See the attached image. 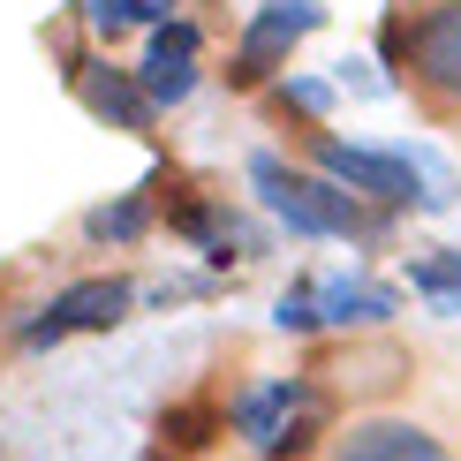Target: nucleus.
Returning a JSON list of instances; mask_svg holds the SVG:
<instances>
[{"label": "nucleus", "instance_id": "1", "mask_svg": "<svg viewBox=\"0 0 461 461\" xmlns=\"http://www.w3.org/2000/svg\"><path fill=\"white\" fill-rule=\"evenodd\" d=\"M311 159H318V175H333L348 197L424 204V212H447V204H454L447 159H438V151H424V144H340V137H318Z\"/></svg>", "mask_w": 461, "mask_h": 461}, {"label": "nucleus", "instance_id": "2", "mask_svg": "<svg viewBox=\"0 0 461 461\" xmlns=\"http://www.w3.org/2000/svg\"><path fill=\"white\" fill-rule=\"evenodd\" d=\"M249 182H258L265 212L287 220V235H311V242L318 235H333V242H378L386 235V220H371L333 175H303V167L273 159V151H249Z\"/></svg>", "mask_w": 461, "mask_h": 461}, {"label": "nucleus", "instance_id": "3", "mask_svg": "<svg viewBox=\"0 0 461 461\" xmlns=\"http://www.w3.org/2000/svg\"><path fill=\"white\" fill-rule=\"evenodd\" d=\"M227 424H235L258 454H303L318 431V386L311 378H265V386H242L227 401Z\"/></svg>", "mask_w": 461, "mask_h": 461}, {"label": "nucleus", "instance_id": "4", "mask_svg": "<svg viewBox=\"0 0 461 461\" xmlns=\"http://www.w3.org/2000/svg\"><path fill=\"white\" fill-rule=\"evenodd\" d=\"M393 311H401L393 287H378V280H363V273H333V280H295L280 295L273 325H280V333H318V325H386Z\"/></svg>", "mask_w": 461, "mask_h": 461}, {"label": "nucleus", "instance_id": "5", "mask_svg": "<svg viewBox=\"0 0 461 461\" xmlns=\"http://www.w3.org/2000/svg\"><path fill=\"white\" fill-rule=\"evenodd\" d=\"M129 311H137V287H129L122 273L68 280L61 295H53L46 311L23 325V348H53V340H68V333H106V325H122Z\"/></svg>", "mask_w": 461, "mask_h": 461}, {"label": "nucleus", "instance_id": "6", "mask_svg": "<svg viewBox=\"0 0 461 461\" xmlns=\"http://www.w3.org/2000/svg\"><path fill=\"white\" fill-rule=\"evenodd\" d=\"M325 23V8L318 0H265L258 15H249V31H242V46H235V68H227V84H265V76H273L287 53L303 46V38H311Z\"/></svg>", "mask_w": 461, "mask_h": 461}, {"label": "nucleus", "instance_id": "7", "mask_svg": "<svg viewBox=\"0 0 461 461\" xmlns=\"http://www.w3.org/2000/svg\"><path fill=\"white\" fill-rule=\"evenodd\" d=\"M197 46H204V31L189 23V15H175L167 31H151V53L137 68V84H144L151 106H182L189 91H197Z\"/></svg>", "mask_w": 461, "mask_h": 461}, {"label": "nucleus", "instance_id": "8", "mask_svg": "<svg viewBox=\"0 0 461 461\" xmlns=\"http://www.w3.org/2000/svg\"><path fill=\"white\" fill-rule=\"evenodd\" d=\"M409 68L431 91H461V0H438L409 23Z\"/></svg>", "mask_w": 461, "mask_h": 461}, {"label": "nucleus", "instance_id": "9", "mask_svg": "<svg viewBox=\"0 0 461 461\" xmlns=\"http://www.w3.org/2000/svg\"><path fill=\"white\" fill-rule=\"evenodd\" d=\"M333 461H454L424 424H401V416H363V424L340 431Z\"/></svg>", "mask_w": 461, "mask_h": 461}, {"label": "nucleus", "instance_id": "10", "mask_svg": "<svg viewBox=\"0 0 461 461\" xmlns=\"http://www.w3.org/2000/svg\"><path fill=\"white\" fill-rule=\"evenodd\" d=\"M76 99H84L91 113H99L106 129H151V106L144 99V84L129 68H106V61H76Z\"/></svg>", "mask_w": 461, "mask_h": 461}, {"label": "nucleus", "instance_id": "11", "mask_svg": "<svg viewBox=\"0 0 461 461\" xmlns=\"http://www.w3.org/2000/svg\"><path fill=\"white\" fill-rule=\"evenodd\" d=\"M159 182H167V167H159L144 189H129L122 204H99V212H84V235H91V242H137L144 227H151V189H159Z\"/></svg>", "mask_w": 461, "mask_h": 461}, {"label": "nucleus", "instance_id": "12", "mask_svg": "<svg viewBox=\"0 0 461 461\" xmlns=\"http://www.w3.org/2000/svg\"><path fill=\"white\" fill-rule=\"evenodd\" d=\"M212 424H227L220 401H175V409L159 416V454H167V461H175V454H197L204 438H212Z\"/></svg>", "mask_w": 461, "mask_h": 461}, {"label": "nucleus", "instance_id": "13", "mask_svg": "<svg viewBox=\"0 0 461 461\" xmlns=\"http://www.w3.org/2000/svg\"><path fill=\"white\" fill-rule=\"evenodd\" d=\"M175 0H76V15H84L99 38H122V31H137V23H151V31H167L175 23Z\"/></svg>", "mask_w": 461, "mask_h": 461}, {"label": "nucleus", "instance_id": "14", "mask_svg": "<svg viewBox=\"0 0 461 461\" xmlns=\"http://www.w3.org/2000/svg\"><path fill=\"white\" fill-rule=\"evenodd\" d=\"M409 287L431 303V311L461 318V249H431V258H409Z\"/></svg>", "mask_w": 461, "mask_h": 461}, {"label": "nucleus", "instance_id": "15", "mask_svg": "<svg viewBox=\"0 0 461 461\" xmlns=\"http://www.w3.org/2000/svg\"><path fill=\"white\" fill-rule=\"evenodd\" d=\"M280 106H295V113H311V122H318V113L333 106V84H325V76H287V84H280Z\"/></svg>", "mask_w": 461, "mask_h": 461}]
</instances>
